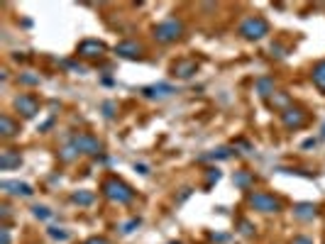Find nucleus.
Returning <instances> with one entry per match:
<instances>
[{
  "label": "nucleus",
  "instance_id": "nucleus-1",
  "mask_svg": "<svg viewBox=\"0 0 325 244\" xmlns=\"http://www.w3.org/2000/svg\"><path fill=\"white\" fill-rule=\"evenodd\" d=\"M101 190H103V196L108 200H112V203H118V205H130L132 200H135V190L130 188L125 181H120V178H105L103 181V186H101Z\"/></svg>",
  "mask_w": 325,
  "mask_h": 244
},
{
  "label": "nucleus",
  "instance_id": "nucleus-2",
  "mask_svg": "<svg viewBox=\"0 0 325 244\" xmlns=\"http://www.w3.org/2000/svg\"><path fill=\"white\" fill-rule=\"evenodd\" d=\"M237 32L242 34L245 39H249V42H259V39H264L269 34V22L262 15H249V17H245L240 22Z\"/></svg>",
  "mask_w": 325,
  "mask_h": 244
},
{
  "label": "nucleus",
  "instance_id": "nucleus-3",
  "mask_svg": "<svg viewBox=\"0 0 325 244\" xmlns=\"http://www.w3.org/2000/svg\"><path fill=\"white\" fill-rule=\"evenodd\" d=\"M181 34H183V22L176 20V17H169L164 22L154 25V30H152V37L159 44H171V42L181 39Z\"/></svg>",
  "mask_w": 325,
  "mask_h": 244
},
{
  "label": "nucleus",
  "instance_id": "nucleus-4",
  "mask_svg": "<svg viewBox=\"0 0 325 244\" xmlns=\"http://www.w3.org/2000/svg\"><path fill=\"white\" fill-rule=\"evenodd\" d=\"M66 142L76 147V149H79V154H86V156L103 154V142L98 139V137H93V134H86V132L68 134Z\"/></svg>",
  "mask_w": 325,
  "mask_h": 244
},
{
  "label": "nucleus",
  "instance_id": "nucleus-5",
  "mask_svg": "<svg viewBox=\"0 0 325 244\" xmlns=\"http://www.w3.org/2000/svg\"><path fill=\"white\" fill-rule=\"evenodd\" d=\"M247 203H249L257 212H264V215H271V212L281 210V200L274 198L271 193H264V190H252V193L247 196Z\"/></svg>",
  "mask_w": 325,
  "mask_h": 244
},
{
  "label": "nucleus",
  "instance_id": "nucleus-6",
  "mask_svg": "<svg viewBox=\"0 0 325 244\" xmlns=\"http://www.w3.org/2000/svg\"><path fill=\"white\" fill-rule=\"evenodd\" d=\"M281 117V125L286 127V130H301L306 127V122H308V112L298 108V105H291V108H286V110L279 115Z\"/></svg>",
  "mask_w": 325,
  "mask_h": 244
},
{
  "label": "nucleus",
  "instance_id": "nucleus-7",
  "mask_svg": "<svg viewBox=\"0 0 325 244\" xmlns=\"http://www.w3.org/2000/svg\"><path fill=\"white\" fill-rule=\"evenodd\" d=\"M12 105H15V110L20 112L22 117H27V120H32L34 115L39 112V100L34 98L32 93H22V95H17V98L12 100Z\"/></svg>",
  "mask_w": 325,
  "mask_h": 244
},
{
  "label": "nucleus",
  "instance_id": "nucleus-8",
  "mask_svg": "<svg viewBox=\"0 0 325 244\" xmlns=\"http://www.w3.org/2000/svg\"><path fill=\"white\" fill-rule=\"evenodd\" d=\"M140 93H142V98H147V100H167V98H171V95H176L179 90L174 88L171 83H152V86H145Z\"/></svg>",
  "mask_w": 325,
  "mask_h": 244
},
{
  "label": "nucleus",
  "instance_id": "nucleus-9",
  "mask_svg": "<svg viewBox=\"0 0 325 244\" xmlns=\"http://www.w3.org/2000/svg\"><path fill=\"white\" fill-rule=\"evenodd\" d=\"M105 52H108V46L103 44L101 39H83L79 44V49H76V54L81 59H101Z\"/></svg>",
  "mask_w": 325,
  "mask_h": 244
},
{
  "label": "nucleus",
  "instance_id": "nucleus-10",
  "mask_svg": "<svg viewBox=\"0 0 325 244\" xmlns=\"http://www.w3.org/2000/svg\"><path fill=\"white\" fill-rule=\"evenodd\" d=\"M142 44L140 42H132V39H125V42H118L115 44V54L120 59H127V61H140L142 59Z\"/></svg>",
  "mask_w": 325,
  "mask_h": 244
},
{
  "label": "nucleus",
  "instance_id": "nucleus-11",
  "mask_svg": "<svg viewBox=\"0 0 325 244\" xmlns=\"http://www.w3.org/2000/svg\"><path fill=\"white\" fill-rule=\"evenodd\" d=\"M0 190L10 193V196H20V198H32L34 188L25 181H0Z\"/></svg>",
  "mask_w": 325,
  "mask_h": 244
},
{
  "label": "nucleus",
  "instance_id": "nucleus-12",
  "mask_svg": "<svg viewBox=\"0 0 325 244\" xmlns=\"http://www.w3.org/2000/svg\"><path fill=\"white\" fill-rule=\"evenodd\" d=\"M198 74V64L193 61V59H179L174 66H171V76L174 78H191V76H196Z\"/></svg>",
  "mask_w": 325,
  "mask_h": 244
},
{
  "label": "nucleus",
  "instance_id": "nucleus-13",
  "mask_svg": "<svg viewBox=\"0 0 325 244\" xmlns=\"http://www.w3.org/2000/svg\"><path fill=\"white\" fill-rule=\"evenodd\" d=\"M233 154H237L235 147H218V149H211V152H205V154H198L196 156V161H227V159H233Z\"/></svg>",
  "mask_w": 325,
  "mask_h": 244
},
{
  "label": "nucleus",
  "instance_id": "nucleus-14",
  "mask_svg": "<svg viewBox=\"0 0 325 244\" xmlns=\"http://www.w3.org/2000/svg\"><path fill=\"white\" fill-rule=\"evenodd\" d=\"M318 215V205L313 203H298V205H293V217L301 222H311Z\"/></svg>",
  "mask_w": 325,
  "mask_h": 244
},
{
  "label": "nucleus",
  "instance_id": "nucleus-15",
  "mask_svg": "<svg viewBox=\"0 0 325 244\" xmlns=\"http://www.w3.org/2000/svg\"><path fill=\"white\" fill-rule=\"evenodd\" d=\"M20 164H22V156H20V152H15V149H5L0 154V168L3 171H12V168H17Z\"/></svg>",
  "mask_w": 325,
  "mask_h": 244
},
{
  "label": "nucleus",
  "instance_id": "nucleus-16",
  "mask_svg": "<svg viewBox=\"0 0 325 244\" xmlns=\"http://www.w3.org/2000/svg\"><path fill=\"white\" fill-rule=\"evenodd\" d=\"M254 90H257V95L259 98H264V100H269L276 90H274V78L269 76H259L257 81H254Z\"/></svg>",
  "mask_w": 325,
  "mask_h": 244
},
{
  "label": "nucleus",
  "instance_id": "nucleus-17",
  "mask_svg": "<svg viewBox=\"0 0 325 244\" xmlns=\"http://www.w3.org/2000/svg\"><path fill=\"white\" fill-rule=\"evenodd\" d=\"M267 103H269L271 110H276L281 115L286 108H291V95H289V93H281V90H276V93H274V95H271Z\"/></svg>",
  "mask_w": 325,
  "mask_h": 244
},
{
  "label": "nucleus",
  "instance_id": "nucleus-18",
  "mask_svg": "<svg viewBox=\"0 0 325 244\" xmlns=\"http://www.w3.org/2000/svg\"><path fill=\"white\" fill-rule=\"evenodd\" d=\"M17 132H20V125L12 120L10 115H0V134H3L5 139H10V137H15Z\"/></svg>",
  "mask_w": 325,
  "mask_h": 244
},
{
  "label": "nucleus",
  "instance_id": "nucleus-19",
  "mask_svg": "<svg viewBox=\"0 0 325 244\" xmlns=\"http://www.w3.org/2000/svg\"><path fill=\"white\" fill-rule=\"evenodd\" d=\"M71 203H76V205H81V208H88V205H93L96 203V193L93 190H74L71 193Z\"/></svg>",
  "mask_w": 325,
  "mask_h": 244
},
{
  "label": "nucleus",
  "instance_id": "nucleus-20",
  "mask_svg": "<svg viewBox=\"0 0 325 244\" xmlns=\"http://www.w3.org/2000/svg\"><path fill=\"white\" fill-rule=\"evenodd\" d=\"M311 81H313L315 88L325 93V59L323 61H318V64L311 68Z\"/></svg>",
  "mask_w": 325,
  "mask_h": 244
},
{
  "label": "nucleus",
  "instance_id": "nucleus-21",
  "mask_svg": "<svg viewBox=\"0 0 325 244\" xmlns=\"http://www.w3.org/2000/svg\"><path fill=\"white\" fill-rule=\"evenodd\" d=\"M233 183H235L240 190H249L254 186V176H252L249 171H235V174H233Z\"/></svg>",
  "mask_w": 325,
  "mask_h": 244
},
{
  "label": "nucleus",
  "instance_id": "nucleus-22",
  "mask_svg": "<svg viewBox=\"0 0 325 244\" xmlns=\"http://www.w3.org/2000/svg\"><path fill=\"white\" fill-rule=\"evenodd\" d=\"M47 234H49L54 242H68V239H71V232L64 230V227H47Z\"/></svg>",
  "mask_w": 325,
  "mask_h": 244
},
{
  "label": "nucleus",
  "instance_id": "nucleus-23",
  "mask_svg": "<svg viewBox=\"0 0 325 244\" xmlns=\"http://www.w3.org/2000/svg\"><path fill=\"white\" fill-rule=\"evenodd\" d=\"M76 156H79V149H76L74 144H68V142L59 149V159H61V161H66V164H68V161H74Z\"/></svg>",
  "mask_w": 325,
  "mask_h": 244
},
{
  "label": "nucleus",
  "instance_id": "nucleus-24",
  "mask_svg": "<svg viewBox=\"0 0 325 244\" xmlns=\"http://www.w3.org/2000/svg\"><path fill=\"white\" fill-rule=\"evenodd\" d=\"M220 178H223V174H220V168L218 166L205 168V188H213V183H218Z\"/></svg>",
  "mask_w": 325,
  "mask_h": 244
},
{
  "label": "nucleus",
  "instance_id": "nucleus-25",
  "mask_svg": "<svg viewBox=\"0 0 325 244\" xmlns=\"http://www.w3.org/2000/svg\"><path fill=\"white\" fill-rule=\"evenodd\" d=\"M32 215L37 217V220H52V217H54V212L49 210L47 205H34V208H32Z\"/></svg>",
  "mask_w": 325,
  "mask_h": 244
},
{
  "label": "nucleus",
  "instance_id": "nucleus-26",
  "mask_svg": "<svg viewBox=\"0 0 325 244\" xmlns=\"http://www.w3.org/2000/svg\"><path fill=\"white\" fill-rule=\"evenodd\" d=\"M17 81H20L22 86H39V83H42L39 74H20V76H17Z\"/></svg>",
  "mask_w": 325,
  "mask_h": 244
},
{
  "label": "nucleus",
  "instance_id": "nucleus-27",
  "mask_svg": "<svg viewBox=\"0 0 325 244\" xmlns=\"http://www.w3.org/2000/svg\"><path fill=\"white\" fill-rule=\"evenodd\" d=\"M140 225H142V217H130V220L125 222V225L120 227V230H123V234H130V232H135V230L140 227Z\"/></svg>",
  "mask_w": 325,
  "mask_h": 244
},
{
  "label": "nucleus",
  "instance_id": "nucleus-28",
  "mask_svg": "<svg viewBox=\"0 0 325 244\" xmlns=\"http://www.w3.org/2000/svg\"><path fill=\"white\" fill-rule=\"evenodd\" d=\"M101 110H103V115H105V120H112V117H115V112H118V105H115L112 100H105Z\"/></svg>",
  "mask_w": 325,
  "mask_h": 244
},
{
  "label": "nucleus",
  "instance_id": "nucleus-29",
  "mask_svg": "<svg viewBox=\"0 0 325 244\" xmlns=\"http://www.w3.org/2000/svg\"><path fill=\"white\" fill-rule=\"evenodd\" d=\"M237 227H240V234H242V237H252V234H254V225L249 220H240Z\"/></svg>",
  "mask_w": 325,
  "mask_h": 244
},
{
  "label": "nucleus",
  "instance_id": "nucleus-30",
  "mask_svg": "<svg viewBox=\"0 0 325 244\" xmlns=\"http://www.w3.org/2000/svg\"><path fill=\"white\" fill-rule=\"evenodd\" d=\"M61 66L68 68V71H74V74H86L88 68L83 66V64H79V61H61Z\"/></svg>",
  "mask_w": 325,
  "mask_h": 244
},
{
  "label": "nucleus",
  "instance_id": "nucleus-31",
  "mask_svg": "<svg viewBox=\"0 0 325 244\" xmlns=\"http://www.w3.org/2000/svg\"><path fill=\"white\" fill-rule=\"evenodd\" d=\"M271 56H276V59H284V56H286V52H289V49H286V46L284 44H279V42H276V44H271Z\"/></svg>",
  "mask_w": 325,
  "mask_h": 244
},
{
  "label": "nucleus",
  "instance_id": "nucleus-32",
  "mask_svg": "<svg viewBox=\"0 0 325 244\" xmlns=\"http://www.w3.org/2000/svg\"><path fill=\"white\" fill-rule=\"evenodd\" d=\"M211 239H213V242H230V234L227 232H211Z\"/></svg>",
  "mask_w": 325,
  "mask_h": 244
},
{
  "label": "nucleus",
  "instance_id": "nucleus-33",
  "mask_svg": "<svg viewBox=\"0 0 325 244\" xmlns=\"http://www.w3.org/2000/svg\"><path fill=\"white\" fill-rule=\"evenodd\" d=\"M291 244H313V239L311 237H306V234H298V237H293Z\"/></svg>",
  "mask_w": 325,
  "mask_h": 244
},
{
  "label": "nucleus",
  "instance_id": "nucleus-34",
  "mask_svg": "<svg viewBox=\"0 0 325 244\" xmlns=\"http://www.w3.org/2000/svg\"><path fill=\"white\" fill-rule=\"evenodd\" d=\"M0 244H10V232H8V227H0Z\"/></svg>",
  "mask_w": 325,
  "mask_h": 244
},
{
  "label": "nucleus",
  "instance_id": "nucleus-35",
  "mask_svg": "<svg viewBox=\"0 0 325 244\" xmlns=\"http://www.w3.org/2000/svg\"><path fill=\"white\" fill-rule=\"evenodd\" d=\"M318 142H320V137H311V139H306V142H303V149H311V147H318Z\"/></svg>",
  "mask_w": 325,
  "mask_h": 244
},
{
  "label": "nucleus",
  "instance_id": "nucleus-36",
  "mask_svg": "<svg viewBox=\"0 0 325 244\" xmlns=\"http://www.w3.org/2000/svg\"><path fill=\"white\" fill-rule=\"evenodd\" d=\"M135 171L142 174V176H149V166H147V164H135Z\"/></svg>",
  "mask_w": 325,
  "mask_h": 244
},
{
  "label": "nucleus",
  "instance_id": "nucleus-37",
  "mask_svg": "<svg viewBox=\"0 0 325 244\" xmlns=\"http://www.w3.org/2000/svg\"><path fill=\"white\" fill-rule=\"evenodd\" d=\"M191 193H193V188H181V196H179V198H176V203H183V200L189 198Z\"/></svg>",
  "mask_w": 325,
  "mask_h": 244
},
{
  "label": "nucleus",
  "instance_id": "nucleus-38",
  "mask_svg": "<svg viewBox=\"0 0 325 244\" xmlns=\"http://www.w3.org/2000/svg\"><path fill=\"white\" fill-rule=\"evenodd\" d=\"M10 215H12V212H10V208H8V205H0V217H3V220H8Z\"/></svg>",
  "mask_w": 325,
  "mask_h": 244
},
{
  "label": "nucleus",
  "instance_id": "nucleus-39",
  "mask_svg": "<svg viewBox=\"0 0 325 244\" xmlns=\"http://www.w3.org/2000/svg\"><path fill=\"white\" fill-rule=\"evenodd\" d=\"M83 244H108V242H105L103 237H90L88 242H83Z\"/></svg>",
  "mask_w": 325,
  "mask_h": 244
},
{
  "label": "nucleus",
  "instance_id": "nucleus-40",
  "mask_svg": "<svg viewBox=\"0 0 325 244\" xmlns=\"http://www.w3.org/2000/svg\"><path fill=\"white\" fill-rule=\"evenodd\" d=\"M52 125H54V117H49V120H47L44 125H42V127H39V132H44V130H49V127H52Z\"/></svg>",
  "mask_w": 325,
  "mask_h": 244
},
{
  "label": "nucleus",
  "instance_id": "nucleus-41",
  "mask_svg": "<svg viewBox=\"0 0 325 244\" xmlns=\"http://www.w3.org/2000/svg\"><path fill=\"white\" fill-rule=\"evenodd\" d=\"M320 139L325 142V122H323V127H320Z\"/></svg>",
  "mask_w": 325,
  "mask_h": 244
},
{
  "label": "nucleus",
  "instance_id": "nucleus-42",
  "mask_svg": "<svg viewBox=\"0 0 325 244\" xmlns=\"http://www.w3.org/2000/svg\"><path fill=\"white\" fill-rule=\"evenodd\" d=\"M169 244H181V242H169Z\"/></svg>",
  "mask_w": 325,
  "mask_h": 244
}]
</instances>
